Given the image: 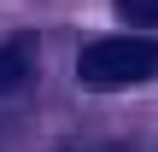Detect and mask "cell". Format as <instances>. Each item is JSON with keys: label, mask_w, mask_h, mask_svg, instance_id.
I'll use <instances>...</instances> for the list:
<instances>
[{"label": "cell", "mask_w": 158, "mask_h": 152, "mask_svg": "<svg viewBox=\"0 0 158 152\" xmlns=\"http://www.w3.org/2000/svg\"><path fill=\"white\" fill-rule=\"evenodd\" d=\"M76 76H82V88H94V94L152 82L158 76V41L152 35H106V41H88L82 59H76Z\"/></svg>", "instance_id": "cell-1"}, {"label": "cell", "mask_w": 158, "mask_h": 152, "mask_svg": "<svg viewBox=\"0 0 158 152\" xmlns=\"http://www.w3.org/2000/svg\"><path fill=\"white\" fill-rule=\"evenodd\" d=\"M29 70H35V41H6V47H0V94L23 88Z\"/></svg>", "instance_id": "cell-2"}, {"label": "cell", "mask_w": 158, "mask_h": 152, "mask_svg": "<svg viewBox=\"0 0 158 152\" xmlns=\"http://www.w3.org/2000/svg\"><path fill=\"white\" fill-rule=\"evenodd\" d=\"M117 12H123L129 23H141V29L158 23V0H117Z\"/></svg>", "instance_id": "cell-3"}]
</instances>
